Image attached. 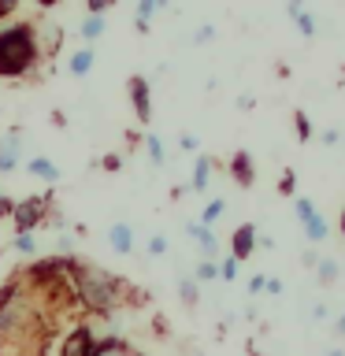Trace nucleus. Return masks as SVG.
Wrapping results in <instances>:
<instances>
[{"mask_svg": "<svg viewBox=\"0 0 345 356\" xmlns=\"http://www.w3.org/2000/svg\"><path fill=\"white\" fill-rule=\"evenodd\" d=\"M67 275H71V289H74V297H78V305H82V308L97 312V316H108L111 308H119L127 282L115 278L111 271H104L100 264H86V260H74V256H71Z\"/></svg>", "mask_w": 345, "mask_h": 356, "instance_id": "1", "label": "nucleus"}, {"mask_svg": "<svg viewBox=\"0 0 345 356\" xmlns=\"http://www.w3.org/2000/svg\"><path fill=\"white\" fill-rule=\"evenodd\" d=\"M41 60L45 56H41L38 22L15 19L0 26V78H26Z\"/></svg>", "mask_w": 345, "mask_h": 356, "instance_id": "2", "label": "nucleus"}, {"mask_svg": "<svg viewBox=\"0 0 345 356\" xmlns=\"http://www.w3.org/2000/svg\"><path fill=\"white\" fill-rule=\"evenodd\" d=\"M52 216V197H26V200H15L11 208V219H15V234H33L41 222H49Z\"/></svg>", "mask_w": 345, "mask_h": 356, "instance_id": "3", "label": "nucleus"}, {"mask_svg": "<svg viewBox=\"0 0 345 356\" xmlns=\"http://www.w3.org/2000/svg\"><path fill=\"white\" fill-rule=\"evenodd\" d=\"M26 145H30L26 127H11L0 134V175H11L26 163Z\"/></svg>", "mask_w": 345, "mask_h": 356, "instance_id": "4", "label": "nucleus"}, {"mask_svg": "<svg viewBox=\"0 0 345 356\" xmlns=\"http://www.w3.org/2000/svg\"><path fill=\"white\" fill-rule=\"evenodd\" d=\"M97 345V334L89 323H74L71 330H67V338L60 341V356H89Z\"/></svg>", "mask_w": 345, "mask_h": 356, "instance_id": "5", "label": "nucleus"}, {"mask_svg": "<svg viewBox=\"0 0 345 356\" xmlns=\"http://www.w3.org/2000/svg\"><path fill=\"white\" fill-rule=\"evenodd\" d=\"M130 100H134V115H138V122H145V127H149V119H152L149 78H141V74H134V78H130Z\"/></svg>", "mask_w": 345, "mask_h": 356, "instance_id": "6", "label": "nucleus"}, {"mask_svg": "<svg viewBox=\"0 0 345 356\" xmlns=\"http://www.w3.org/2000/svg\"><path fill=\"white\" fill-rule=\"evenodd\" d=\"M256 252V227L252 222H241V227H234V234H230V256L234 260H249V256Z\"/></svg>", "mask_w": 345, "mask_h": 356, "instance_id": "7", "label": "nucleus"}, {"mask_svg": "<svg viewBox=\"0 0 345 356\" xmlns=\"http://www.w3.org/2000/svg\"><path fill=\"white\" fill-rule=\"evenodd\" d=\"M186 230H189V238L197 241V249H200V260H216L219 256V238H216V230L204 227V222H186Z\"/></svg>", "mask_w": 345, "mask_h": 356, "instance_id": "8", "label": "nucleus"}, {"mask_svg": "<svg viewBox=\"0 0 345 356\" xmlns=\"http://www.w3.org/2000/svg\"><path fill=\"white\" fill-rule=\"evenodd\" d=\"M22 171H26L30 178H41V182H49V186H56L60 182V167H56L52 160H45V156H30L26 163H22Z\"/></svg>", "mask_w": 345, "mask_h": 356, "instance_id": "9", "label": "nucleus"}, {"mask_svg": "<svg viewBox=\"0 0 345 356\" xmlns=\"http://www.w3.org/2000/svg\"><path fill=\"white\" fill-rule=\"evenodd\" d=\"M108 241H111V249H115L119 256H130L134 252V227H130V222H111V227H108Z\"/></svg>", "mask_w": 345, "mask_h": 356, "instance_id": "10", "label": "nucleus"}, {"mask_svg": "<svg viewBox=\"0 0 345 356\" xmlns=\"http://www.w3.org/2000/svg\"><path fill=\"white\" fill-rule=\"evenodd\" d=\"M211 171H216V160H208V156H197L193 160V178H189V193H204L208 182H211Z\"/></svg>", "mask_w": 345, "mask_h": 356, "instance_id": "11", "label": "nucleus"}, {"mask_svg": "<svg viewBox=\"0 0 345 356\" xmlns=\"http://www.w3.org/2000/svg\"><path fill=\"white\" fill-rule=\"evenodd\" d=\"M230 175H234V182H238L241 189H249L252 178H256V171H252V156H249V152H234V156H230Z\"/></svg>", "mask_w": 345, "mask_h": 356, "instance_id": "12", "label": "nucleus"}, {"mask_svg": "<svg viewBox=\"0 0 345 356\" xmlns=\"http://www.w3.org/2000/svg\"><path fill=\"white\" fill-rule=\"evenodd\" d=\"M89 356H138V353H134L122 338L108 334V338H97V345H93V353H89Z\"/></svg>", "mask_w": 345, "mask_h": 356, "instance_id": "13", "label": "nucleus"}, {"mask_svg": "<svg viewBox=\"0 0 345 356\" xmlns=\"http://www.w3.org/2000/svg\"><path fill=\"white\" fill-rule=\"evenodd\" d=\"M93 63H97L93 49H78L71 60H67V74H71V78H86L89 71H93Z\"/></svg>", "mask_w": 345, "mask_h": 356, "instance_id": "14", "label": "nucleus"}, {"mask_svg": "<svg viewBox=\"0 0 345 356\" xmlns=\"http://www.w3.org/2000/svg\"><path fill=\"white\" fill-rule=\"evenodd\" d=\"M305 238H308L312 245H323V241L330 238V219L323 216V211H316V216L305 222Z\"/></svg>", "mask_w": 345, "mask_h": 356, "instance_id": "15", "label": "nucleus"}, {"mask_svg": "<svg viewBox=\"0 0 345 356\" xmlns=\"http://www.w3.org/2000/svg\"><path fill=\"white\" fill-rule=\"evenodd\" d=\"M338 275H342V264H338V260H330V256H323V260L316 264L319 286H334V282H338Z\"/></svg>", "mask_w": 345, "mask_h": 356, "instance_id": "16", "label": "nucleus"}, {"mask_svg": "<svg viewBox=\"0 0 345 356\" xmlns=\"http://www.w3.org/2000/svg\"><path fill=\"white\" fill-rule=\"evenodd\" d=\"M178 297H182V305H186V308H197V300H200V286H197L189 275H182V278H178Z\"/></svg>", "mask_w": 345, "mask_h": 356, "instance_id": "17", "label": "nucleus"}, {"mask_svg": "<svg viewBox=\"0 0 345 356\" xmlns=\"http://www.w3.org/2000/svg\"><path fill=\"white\" fill-rule=\"evenodd\" d=\"M145 152H149L152 167H163V163H167V152H163V141H160V134H145Z\"/></svg>", "mask_w": 345, "mask_h": 356, "instance_id": "18", "label": "nucleus"}, {"mask_svg": "<svg viewBox=\"0 0 345 356\" xmlns=\"http://www.w3.org/2000/svg\"><path fill=\"white\" fill-rule=\"evenodd\" d=\"M189 278H193L197 286H200V282H216V278H219V264H216V260H200Z\"/></svg>", "mask_w": 345, "mask_h": 356, "instance_id": "19", "label": "nucleus"}, {"mask_svg": "<svg viewBox=\"0 0 345 356\" xmlns=\"http://www.w3.org/2000/svg\"><path fill=\"white\" fill-rule=\"evenodd\" d=\"M294 22H297V30H300V38H305V41H312V38H316V33H319V22H316V15H312L308 8L300 11V15H297Z\"/></svg>", "mask_w": 345, "mask_h": 356, "instance_id": "20", "label": "nucleus"}, {"mask_svg": "<svg viewBox=\"0 0 345 356\" xmlns=\"http://www.w3.org/2000/svg\"><path fill=\"white\" fill-rule=\"evenodd\" d=\"M223 211H227V200L216 197V200H208V204L200 208V219H197V222H204V227H211V222H216V219L223 216Z\"/></svg>", "mask_w": 345, "mask_h": 356, "instance_id": "21", "label": "nucleus"}, {"mask_svg": "<svg viewBox=\"0 0 345 356\" xmlns=\"http://www.w3.org/2000/svg\"><path fill=\"white\" fill-rule=\"evenodd\" d=\"M78 33H82L89 44H93L97 38H104V19H100V15H89V19L82 22V30H78Z\"/></svg>", "mask_w": 345, "mask_h": 356, "instance_id": "22", "label": "nucleus"}, {"mask_svg": "<svg viewBox=\"0 0 345 356\" xmlns=\"http://www.w3.org/2000/svg\"><path fill=\"white\" fill-rule=\"evenodd\" d=\"M11 252H22V256H30V252H38V238L33 234H15V241L8 245Z\"/></svg>", "mask_w": 345, "mask_h": 356, "instance_id": "23", "label": "nucleus"}, {"mask_svg": "<svg viewBox=\"0 0 345 356\" xmlns=\"http://www.w3.org/2000/svg\"><path fill=\"white\" fill-rule=\"evenodd\" d=\"M294 211H297V222L305 227V222L316 216V200H312V197H297V200H294Z\"/></svg>", "mask_w": 345, "mask_h": 356, "instance_id": "24", "label": "nucleus"}, {"mask_svg": "<svg viewBox=\"0 0 345 356\" xmlns=\"http://www.w3.org/2000/svg\"><path fill=\"white\" fill-rule=\"evenodd\" d=\"M163 4H160V0H141V4H138V15H134V19H141V22H149L152 15H156V11H160Z\"/></svg>", "mask_w": 345, "mask_h": 356, "instance_id": "25", "label": "nucleus"}, {"mask_svg": "<svg viewBox=\"0 0 345 356\" xmlns=\"http://www.w3.org/2000/svg\"><path fill=\"white\" fill-rule=\"evenodd\" d=\"M219 278L223 282H234V278H238V260H234V256H227V260L219 264Z\"/></svg>", "mask_w": 345, "mask_h": 356, "instance_id": "26", "label": "nucleus"}, {"mask_svg": "<svg viewBox=\"0 0 345 356\" xmlns=\"http://www.w3.org/2000/svg\"><path fill=\"white\" fill-rule=\"evenodd\" d=\"M294 127H297V138H300V141L312 138V122H308L305 111H297V115H294Z\"/></svg>", "mask_w": 345, "mask_h": 356, "instance_id": "27", "label": "nucleus"}, {"mask_svg": "<svg viewBox=\"0 0 345 356\" xmlns=\"http://www.w3.org/2000/svg\"><path fill=\"white\" fill-rule=\"evenodd\" d=\"M178 149H182V152H197L200 138H197V134H182V138H178Z\"/></svg>", "mask_w": 345, "mask_h": 356, "instance_id": "28", "label": "nucleus"}, {"mask_svg": "<svg viewBox=\"0 0 345 356\" xmlns=\"http://www.w3.org/2000/svg\"><path fill=\"white\" fill-rule=\"evenodd\" d=\"M149 252L152 256H163L167 252V238H163V234H152V238H149Z\"/></svg>", "mask_w": 345, "mask_h": 356, "instance_id": "29", "label": "nucleus"}, {"mask_svg": "<svg viewBox=\"0 0 345 356\" xmlns=\"http://www.w3.org/2000/svg\"><path fill=\"white\" fill-rule=\"evenodd\" d=\"M278 193H282V197H294V171H289V167L282 171V182H278Z\"/></svg>", "mask_w": 345, "mask_h": 356, "instance_id": "30", "label": "nucleus"}, {"mask_svg": "<svg viewBox=\"0 0 345 356\" xmlns=\"http://www.w3.org/2000/svg\"><path fill=\"white\" fill-rule=\"evenodd\" d=\"M264 282H267V275H252V278H249V293L260 297V293H264Z\"/></svg>", "mask_w": 345, "mask_h": 356, "instance_id": "31", "label": "nucleus"}, {"mask_svg": "<svg viewBox=\"0 0 345 356\" xmlns=\"http://www.w3.org/2000/svg\"><path fill=\"white\" fill-rule=\"evenodd\" d=\"M108 8H111V0H89V15H100V19H104Z\"/></svg>", "mask_w": 345, "mask_h": 356, "instance_id": "32", "label": "nucleus"}, {"mask_svg": "<svg viewBox=\"0 0 345 356\" xmlns=\"http://www.w3.org/2000/svg\"><path fill=\"white\" fill-rule=\"evenodd\" d=\"M216 38V26H200L197 33H193V44H204V41H211Z\"/></svg>", "mask_w": 345, "mask_h": 356, "instance_id": "33", "label": "nucleus"}, {"mask_svg": "<svg viewBox=\"0 0 345 356\" xmlns=\"http://www.w3.org/2000/svg\"><path fill=\"white\" fill-rule=\"evenodd\" d=\"M264 289H267V293H271V297H278V293H282V278H267V282H264Z\"/></svg>", "mask_w": 345, "mask_h": 356, "instance_id": "34", "label": "nucleus"}, {"mask_svg": "<svg viewBox=\"0 0 345 356\" xmlns=\"http://www.w3.org/2000/svg\"><path fill=\"white\" fill-rule=\"evenodd\" d=\"M11 208H15V200L0 193V219H8V216H11Z\"/></svg>", "mask_w": 345, "mask_h": 356, "instance_id": "35", "label": "nucleus"}, {"mask_svg": "<svg viewBox=\"0 0 345 356\" xmlns=\"http://www.w3.org/2000/svg\"><path fill=\"white\" fill-rule=\"evenodd\" d=\"M300 11H305V4H300V0H289V4H286V15H289V19H297Z\"/></svg>", "mask_w": 345, "mask_h": 356, "instance_id": "36", "label": "nucleus"}, {"mask_svg": "<svg viewBox=\"0 0 345 356\" xmlns=\"http://www.w3.org/2000/svg\"><path fill=\"white\" fill-rule=\"evenodd\" d=\"M342 141V130H323V145H338Z\"/></svg>", "mask_w": 345, "mask_h": 356, "instance_id": "37", "label": "nucleus"}, {"mask_svg": "<svg viewBox=\"0 0 345 356\" xmlns=\"http://www.w3.org/2000/svg\"><path fill=\"white\" fill-rule=\"evenodd\" d=\"M312 319H327V300H319V305L312 308Z\"/></svg>", "mask_w": 345, "mask_h": 356, "instance_id": "38", "label": "nucleus"}, {"mask_svg": "<svg viewBox=\"0 0 345 356\" xmlns=\"http://www.w3.org/2000/svg\"><path fill=\"white\" fill-rule=\"evenodd\" d=\"M334 334H338V338H345V312L338 316V323H334Z\"/></svg>", "mask_w": 345, "mask_h": 356, "instance_id": "39", "label": "nucleus"}, {"mask_svg": "<svg viewBox=\"0 0 345 356\" xmlns=\"http://www.w3.org/2000/svg\"><path fill=\"white\" fill-rule=\"evenodd\" d=\"M122 160H119V156H104V167H108V171H115V167H119Z\"/></svg>", "mask_w": 345, "mask_h": 356, "instance_id": "40", "label": "nucleus"}, {"mask_svg": "<svg viewBox=\"0 0 345 356\" xmlns=\"http://www.w3.org/2000/svg\"><path fill=\"white\" fill-rule=\"evenodd\" d=\"M327 356H345V349H330Z\"/></svg>", "mask_w": 345, "mask_h": 356, "instance_id": "41", "label": "nucleus"}, {"mask_svg": "<svg viewBox=\"0 0 345 356\" xmlns=\"http://www.w3.org/2000/svg\"><path fill=\"white\" fill-rule=\"evenodd\" d=\"M186 356H204V353H197V349H189V353H186Z\"/></svg>", "mask_w": 345, "mask_h": 356, "instance_id": "42", "label": "nucleus"}, {"mask_svg": "<svg viewBox=\"0 0 345 356\" xmlns=\"http://www.w3.org/2000/svg\"><path fill=\"white\" fill-rule=\"evenodd\" d=\"M342 234H345V211H342Z\"/></svg>", "mask_w": 345, "mask_h": 356, "instance_id": "43", "label": "nucleus"}]
</instances>
